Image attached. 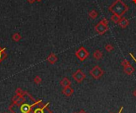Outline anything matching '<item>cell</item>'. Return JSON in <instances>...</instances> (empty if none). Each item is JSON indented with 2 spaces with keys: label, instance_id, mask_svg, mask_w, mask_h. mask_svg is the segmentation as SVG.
Listing matches in <instances>:
<instances>
[{
  "label": "cell",
  "instance_id": "6da1fadb",
  "mask_svg": "<svg viewBox=\"0 0 136 113\" xmlns=\"http://www.w3.org/2000/svg\"><path fill=\"white\" fill-rule=\"evenodd\" d=\"M129 10V7L127 5L125 4L122 0H116L111 6L108 7V10L111 11L113 14H116L122 17L125 14L127 10Z\"/></svg>",
  "mask_w": 136,
  "mask_h": 113
},
{
  "label": "cell",
  "instance_id": "7a4b0ae2",
  "mask_svg": "<svg viewBox=\"0 0 136 113\" xmlns=\"http://www.w3.org/2000/svg\"><path fill=\"white\" fill-rule=\"evenodd\" d=\"M89 74H90V75L94 79L98 80V79H100L103 76V75H104V70H103L100 67L96 65V66H95L89 71Z\"/></svg>",
  "mask_w": 136,
  "mask_h": 113
},
{
  "label": "cell",
  "instance_id": "3957f363",
  "mask_svg": "<svg viewBox=\"0 0 136 113\" xmlns=\"http://www.w3.org/2000/svg\"><path fill=\"white\" fill-rule=\"evenodd\" d=\"M76 56L80 61H84L89 56V52L84 47H80L75 53Z\"/></svg>",
  "mask_w": 136,
  "mask_h": 113
},
{
  "label": "cell",
  "instance_id": "277c9868",
  "mask_svg": "<svg viewBox=\"0 0 136 113\" xmlns=\"http://www.w3.org/2000/svg\"><path fill=\"white\" fill-rule=\"evenodd\" d=\"M73 78L77 83H81L86 78V74L80 69H79L73 74Z\"/></svg>",
  "mask_w": 136,
  "mask_h": 113
},
{
  "label": "cell",
  "instance_id": "5b68a950",
  "mask_svg": "<svg viewBox=\"0 0 136 113\" xmlns=\"http://www.w3.org/2000/svg\"><path fill=\"white\" fill-rule=\"evenodd\" d=\"M107 30H108L107 25H105L104 23H102L101 21H100V22L98 24H96V25L95 26V31L99 35L104 34L106 32H107Z\"/></svg>",
  "mask_w": 136,
  "mask_h": 113
},
{
  "label": "cell",
  "instance_id": "8992f818",
  "mask_svg": "<svg viewBox=\"0 0 136 113\" xmlns=\"http://www.w3.org/2000/svg\"><path fill=\"white\" fill-rule=\"evenodd\" d=\"M74 93V90L71 86H68V87H64L62 89V93L65 96H71Z\"/></svg>",
  "mask_w": 136,
  "mask_h": 113
},
{
  "label": "cell",
  "instance_id": "52a82bcc",
  "mask_svg": "<svg viewBox=\"0 0 136 113\" xmlns=\"http://www.w3.org/2000/svg\"><path fill=\"white\" fill-rule=\"evenodd\" d=\"M58 60V58L57 56L55 55L54 53H51L50 55H49L46 59V60L49 63H50V64H54Z\"/></svg>",
  "mask_w": 136,
  "mask_h": 113
},
{
  "label": "cell",
  "instance_id": "ba28073f",
  "mask_svg": "<svg viewBox=\"0 0 136 113\" xmlns=\"http://www.w3.org/2000/svg\"><path fill=\"white\" fill-rule=\"evenodd\" d=\"M129 23H130V21H129L127 18H121L120 20H119V21L118 25L120 26L122 29H125V28H127V27L128 26Z\"/></svg>",
  "mask_w": 136,
  "mask_h": 113
},
{
  "label": "cell",
  "instance_id": "9c48e42d",
  "mask_svg": "<svg viewBox=\"0 0 136 113\" xmlns=\"http://www.w3.org/2000/svg\"><path fill=\"white\" fill-rule=\"evenodd\" d=\"M123 71L126 73L127 74H128V75H131L134 72V68L130 64V65L123 67Z\"/></svg>",
  "mask_w": 136,
  "mask_h": 113
},
{
  "label": "cell",
  "instance_id": "30bf717a",
  "mask_svg": "<svg viewBox=\"0 0 136 113\" xmlns=\"http://www.w3.org/2000/svg\"><path fill=\"white\" fill-rule=\"evenodd\" d=\"M60 84H61V85L63 88L68 87V86H70V85H71V81H70L68 78H64L61 81Z\"/></svg>",
  "mask_w": 136,
  "mask_h": 113
},
{
  "label": "cell",
  "instance_id": "8fae6325",
  "mask_svg": "<svg viewBox=\"0 0 136 113\" xmlns=\"http://www.w3.org/2000/svg\"><path fill=\"white\" fill-rule=\"evenodd\" d=\"M93 57L96 60H100L103 58V53L100 50H96L93 53Z\"/></svg>",
  "mask_w": 136,
  "mask_h": 113
},
{
  "label": "cell",
  "instance_id": "7c38bea8",
  "mask_svg": "<svg viewBox=\"0 0 136 113\" xmlns=\"http://www.w3.org/2000/svg\"><path fill=\"white\" fill-rule=\"evenodd\" d=\"M12 40L14 42H18V41H20L21 40V36L18 33H15L12 36Z\"/></svg>",
  "mask_w": 136,
  "mask_h": 113
},
{
  "label": "cell",
  "instance_id": "4fadbf2b",
  "mask_svg": "<svg viewBox=\"0 0 136 113\" xmlns=\"http://www.w3.org/2000/svg\"><path fill=\"white\" fill-rule=\"evenodd\" d=\"M30 106L28 105V104H23L21 107V110L23 113H28L30 111Z\"/></svg>",
  "mask_w": 136,
  "mask_h": 113
},
{
  "label": "cell",
  "instance_id": "5bb4252c",
  "mask_svg": "<svg viewBox=\"0 0 136 113\" xmlns=\"http://www.w3.org/2000/svg\"><path fill=\"white\" fill-rule=\"evenodd\" d=\"M120 18H121L120 16L116 15V14H112L111 18V21H113L114 23H116V24H118V23H119V20H120Z\"/></svg>",
  "mask_w": 136,
  "mask_h": 113
},
{
  "label": "cell",
  "instance_id": "9a60e30c",
  "mask_svg": "<svg viewBox=\"0 0 136 113\" xmlns=\"http://www.w3.org/2000/svg\"><path fill=\"white\" fill-rule=\"evenodd\" d=\"M5 50H6L5 48H2L0 47V62H1L3 59L7 57V54L5 52Z\"/></svg>",
  "mask_w": 136,
  "mask_h": 113
},
{
  "label": "cell",
  "instance_id": "2e32d148",
  "mask_svg": "<svg viewBox=\"0 0 136 113\" xmlns=\"http://www.w3.org/2000/svg\"><path fill=\"white\" fill-rule=\"evenodd\" d=\"M88 15H89V17H90L92 19H96V18H97V16H98V13H97L96 10H91V11L89 12Z\"/></svg>",
  "mask_w": 136,
  "mask_h": 113
},
{
  "label": "cell",
  "instance_id": "e0dca14e",
  "mask_svg": "<svg viewBox=\"0 0 136 113\" xmlns=\"http://www.w3.org/2000/svg\"><path fill=\"white\" fill-rule=\"evenodd\" d=\"M41 82H42V79H41V78L40 76H36V77L34 78V82L35 84H37V85L41 84Z\"/></svg>",
  "mask_w": 136,
  "mask_h": 113
},
{
  "label": "cell",
  "instance_id": "ac0fdd59",
  "mask_svg": "<svg viewBox=\"0 0 136 113\" xmlns=\"http://www.w3.org/2000/svg\"><path fill=\"white\" fill-rule=\"evenodd\" d=\"M105 50H106L107 52H111V51H112L114 50V47H113L111 44H106V46H105Z\"/></svg>",
  "mask_w": 136,
  "mask_h": 113
},
{
  "label": "cell",
  "instance_id": "d6986e66",
  "mask_svg": "<svg viewBox=\"0 0 136 113\" xmlns=\"http://www.w3.org/2000/svg\"><path fill=\"white\" fill-rule=\"evenodd\" d=\"M24 93H25V92H24V91H23L22 89H21L18 88V89H16V94L20 95V96H23Z\"/></svg>",
  "mask_w": 136,
  "mask_h": 113
},
{
  "label": "cell",
  "instance_id": "ffe728a7",
  "mask_svg": "<svg viewBox=\"0 0 136 113\" xmlns=\"http://www.w3.org/2000/svg\"><path fill=\"white\" fill-rule=\"evenodd\" d=\"M121 65H122L123 67H127V66L130 65V62H129L128 60H123L121 62Z\"/></svg>",
  "mask_w": 136,
  "mask_h": 113
},
{
  "label": "cell",
  "instance_id": "44dd1931",
  "mask_svg": "<svg viewBox=\"0 0 136 113\" xmlns=\"http://www.w3.org/2000/svg\"><path fill=\"white\" fill-rule=\"evenodd\" d=\"M34 113H45V111H44V108H38L37 109Z\"/></svg>",
  "mask_w": 136,
  "mask_h": 113
},
{
  "label": "cell",
  "instance_id": "7402d4cb",
  "mask_svg": "<svg viewBox=\"0 0 136 113\" xmlns=\"http://www.w3.org/2000/svg\"><path fill=\"white\" fill-rule=\"evenodd\" d=\"M100 21H101L102 23L105 24V25H108V20L107 18H103Z\"/></svg>",
  "mask_w": 136,
  "mask_h": 113
},
{
  "label": "cell",
  "instance_id": "603a6c76",
  "mask_svg": "<svg viewBox=\"0 0 136 113\" xmlns=\"http://www.w3.org/2000/svg\"><path fill=\"white\" fill-rule=\"evenodd\" d=\"M35 1H37V0H27V2L30 3H34Z\"/></svg>",
  "mask_w": 136,
  "mask_h": 113
},
{
  "label": "cell",
  "instance_id": "cb8c5ba5",
  "mask_svg": "<svg viewBox=\"0 0 136 113\" xmlns=\"http://www.w3.org/2000/svg\"><path fill=\"white\" fill-rule=\"evenodd\" d=\"M133 95H134V97L136 98V89L134 91V92H133Z\"/></svg>",
  "mask_w": 136,
  "mask_h": 113
},
{
  "label": "cell",
  "instance_id": "d4e9b609",
  "mask_svg": "<svg viewBox=\"0 0 136 113\" xmlns=\"http://www.w3.org/2000/svg\"><path fill=\"white\" fill-rule=\"evenodd\" d=\"M79 113H88V112H87V111H85L84 110H81Z\"/></svg>",
  "mask_w": 136,
  "mask_h": 113
},
{
  "label": "cell",
  "instance_id": "484cf974",
  "mask_svg": "<svg viewBox=\"0 0 136 113\" xmlns=\"http://www.w3.org/2000/svg\"><path fill=\"white\" fill-rule=\"evenodd\" d=\"M123 107H121V108H120V110H119V113H121V112H122V111H123Z\"/></svg>",
  "mask_w": 136,
  "mask_h": 113
},
{
  "label": "cell",
  "instance_id": "4316f807",
  "mask_svg": "<svg viewBox=\"0 0 136 113\" xmlns=\"http://www.w3.org/2000/svg\"><path fill=\"white\" fill-rule=\"evenodd\" d=\"M133 2H134V3H136V0H133Z\"/></svg>",
  "mask_w": 136,
  "mask_h": 113
},
{
  "label": "cell",
  "instance_id": "83f0119b",
  "mask_svg": "<svg viewBox=\"0 0 136 113\" xmlns=\"http://www.w3.org/2000/svg\"><path fill=\"white\" fill-rule=\"evenodd\" d=\"M37 1H39L40 2V1H41V0H37Z\"/></svg>",
  "mask_w": 136,
  "mask_h": 113
},
{
  "label": "cell",
  "instance_id": "f1b7e54d",
  "mask_svg": "<svg viewBox=\"0 0 136 113\" xmlns=\"http://www.w3.org/2000/svg\"><path fill=\"white\" fill-rule=\"evenodd\" d=\"M73 113H77V112H73Z\"/></svg>",
  "mask_w": 136,
  "mask_h": 113
},
{
  "label": "cell",
  "instance_id": "f546056e",
  "mask_svg": "<svg viewBox=\"0 0 136 113\" xmlns=\"http://www.w3.org/2000/svg\"><path fill=\"white\" fill-rule=\"evenodd\" d=\"M5 113H6V112H5Z\"/></svg>",
  "mask_w": 136,
  "mask_h": 113
}]
</instances>
